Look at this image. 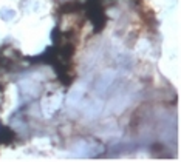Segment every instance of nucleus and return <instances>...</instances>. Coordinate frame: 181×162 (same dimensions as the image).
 <instances>
[{"label":"nucleus","instance_id":"nucleus-2","mask_svg":"<svg viewBox=\"0 0 181 162\" xmlns=\"http://www.w3.org/2000/svg\"><path fill=\"white\" fill-rule=\"evenodd\" d=\"M101 110H102V102H101V100H93V102H88V104H87L84 113H85V116H87L88 119H93V117H96V116L101 113Z\"/></svg>","mask_w":181,"mask_h":162},{"label":"nucleus","instance_id":"nucleus-3","mask_svg":"<svg viewBox=\"0 0 181 162\" xmlns=\"http://www.w3.org/2000/svg\"><path fill=\"white\" fill-rule=\"evenodd\" d=\"M84 94H85V90H84L82 87H76V88L68 94V99H67L68 105H77V104L82 100Z\"/></svg>","mask_w":181,"mask_h":162},{"label":"nucleus","instance_id":"nucleus-4","mask_svg":"<svg viewBox=\"0 0 181 162\" xmlns=\"http://www.w3.org/2000/svg\"><path fill=\"white\" fill-rule=\"evenodd\" d=\"M74 151H76V154H79V156H85V154H88L91 151V145L88 144L87 141L81 139V141H77V142L74 144Z\"/></svg>","mask_w":181,"mask_h":162},{"label":"nucleus","instance_id":"nucleus-1","mask_svg":"<svg viewBox=\"0 0 181 162\" xmlns=\"http://www.w3.org/2000/svg\"><path fill=\"white\" fill-rule=\"evenodd\" d=\"M115 71H105L99 79H98V82H96V90L99 94H104L105 91L110 88V85L113 84V80H115Z\"/></svg>","mask_w":181,"mask_h":162}]
</instances>
